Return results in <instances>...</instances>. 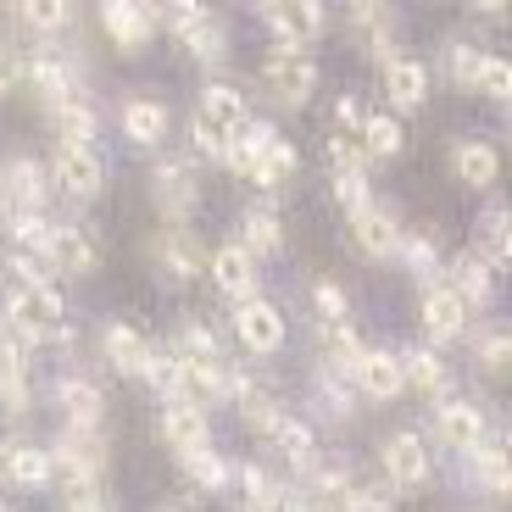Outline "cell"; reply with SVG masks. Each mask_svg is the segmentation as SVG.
Here are the masks:
<instances>
[{"label": "cell", "instance_id": "d4e9b609", "mask_svg": "<svg viewBox=\"0 0 512 512\" xmlns=\"http://www.w3.org/2000/svg\"><path fill=\"white\" fill-rule=\"evenodd\" d=\"M451 173H457V184H468V190H490V184L501 179L496 140H457V151H451Z\"/></svg>", "mask_w": 512, "mask_h": 512}, {"label": "cell", "instance_id": "74e56055", "mask_svg": "<svg viewBox=\"0 0 512 512\" xmlns=\"http://www.w3.org/2000/svg\"><path fill=\"white\" fill-rule=\"evenodd\" d=\"M468 457H474V479H479V485H485L496 501L507 496V451H501V435L485 440L479 451H468Z\"/></svg>", "mask_w": 512, "mask_h": 512}, {"label": "cell", "instance_id": "d6986e66", "mask_svg": "<svg viewBox=\"0 0 512 512\" xmlns=\"http://www.w3.org/2000/svg\"><path fill=\"white\" fill-rule=\"evenodd\" d=\"M262 23L279 34V45H290V51H301L307 39H318L323 34V6L318 0H295V6H262Z\"/></svg>", "mask_w": 512, "mask_h": 512}, {"label": "cell", "instance_id": "8992f818", "mask_svg": "<svg viewBox=\"0 0 512 512\" xmlns=\"http://www.w3.org/2000/svg\"><path fill=\"white\" fill-rule=\"evenodd\" d=\"M379 462H384V479L396 490H423L429 485V440L418 435V429H401V435H390L384 440V451H379Z\"/></svg>", "mask_w": 512, "mask_h": 512}, {"label": "cell", "instance_id": "cb8c5ba5", "mask_svg": "<svg viewBox=\"0 0 512 512\" xmlns=\"http://www.w3.org/2000/svg\"><path fill=\"white\" fill-rule=\"evenodd\" d=\"M23 84L45 101V112L51 106H62V101H73L78 95V84H73V67L62 62V56H51V51H39V56H28V73H23Z\"/></svg>", "mask_w": 512, "mask_h": 512}, {"label": "cell", "instance_id": "30bf717a", "mask_svg": "<svg viewBox=\"0 0 512 512\" xmlns=\"http://www.w3.org/2000/svg\"><path fill=\"white\" fill-rule=\"evenodd\" d=\"M435 440H440L446 451H457V457L479 451V446H485V407H479V401H462V396L440 401V412H435Z\"/></svg>", "mask_w": 512, "mask_h": 512}, {"label": "cell", "instance_id": "4dcf8cb0", "mask_svg": "<svg viewBox=\"0 0 512 512\" xmlns=\"http://www.w3.org/2000/svg\"><path fill=\"white\" fill-rule=\"evenodd\" d=\"M273 140H279V134H273L268 123H245V128H234V134H229V145H223V167L245 179V173L256 167V156L268 151Z\"/></svg>", "mask_w": 512, "mask_h": 512}, {"label": "cell", "instance_id": "7c38bea8", "mask_svg": "<svg viewBox=\"0 0 512 512\" xmlns=\"http://www.w3.org/2000/svg\"><path fill=\"white\" fill-rule=\"evenodd\" d=\"M234 334H240L245 351L273 357V351L284 346V312L273 307V301H262V295H251V301H240V307H234Z\"/></svg>", "mask_w": 512, "mask_h": 512}, {"label": "cell", "instance_id": "52a82bcc", "mask_svg": "<svg viewBox=\"0 0 512 512\" xmlns=\"http://www.w3.org/2000/svg\"><path fill=\"white\" fill-rule=\"evenodd\" d=\"M51 184L67 195V201H95L106 190V162L84 145H56V167H51Z\"/></svg>", "mask_w": 512, "mask_h": 512}, {"label": "cell", "instance_id": "7402d4cb", "mask_svg": "<svg viewBox=\"0 0 512 512\" xmlns=\"http://www.w3.org/2000/svg\"><path fill=\"white\" fill-rule=\"evenodd\" d=\"M117 123H123V140L145 145V151L167 140V106L156 101V95H128L123 112H117Z\"/></svg>", "mask_w": 512, "mask_h": 512}, {"label": "cell", "instance_id": "8fae6325", "mask_svg": "<svg viewBox=\"0 0 512 512\" xmlns=\"http://www.w3.org/2000/svg\"><path fill=\"white\" fill-rule=\"evenodd\" d=\"M156 435L173 446V457H184V451H201L212 446V423H206L201 407H190V401L179 396H162V412H156Z\"/></svg>", "mask_w": 512, "mask_h": 512}, {"label": "cell", "instance_id": "277c9868", "mask_svg": "<svg viewBox=\"0 0 512 512\" xmlns=\"http://www.w3.org/2000/svg\"><path fill=\"white\" fill-rule=\"evenodd\" d=\"M162 23L195 62H223L229 56V28H223V17L206 12V6H173Z\"/></svg>", "mask_w": 512, "mask_h": 512}, {"label": "cell", "instance_id": "ab89813d", "mask_svg": "<svg viewBox=\"0 0 512 512\" xmlns=\"http://www.w3.org/2000/svg\"><path fill=\"white\" fill-rule=\"evenodd\" d=\"M479 67H485V51H479V45H468V39H451V45H446V73H451L457 90H474Z\"/></svg>", "mask_w": 512, "mask_h": 512}, {"label": "cell", "instance_id": "7a4b0ae2", "mask_svg": "<svg viewBox=\"0 0 512 512\" xmlns=\"http://www.w3.org/2000/svg\"><path fill=\"white\" fill-rule=\"evenodd\" d=\"M151 201L162 212V229H190L195 206H201V179H195L190 156H162L151 173Z\"/></svg>", "mask_w": 512, "mask_h": 512}, {"label": "cell", "instance_id": "d590c367", "mask_svg": "<svg viewBox=\"0 0 512 512\" xmlns=\"http://www.w3.org/2000/svg\"><path fill=\"white\" fill-rule=\"evenodd\" d=\"M12 23L23 28V34H62L67 23H73V6H56V0H28V6H17Z\"/></svg>", "mask_w": 512, "mask_h": 512}, {"label": "cell", "instance_id": "8d00e7d4", "mask_svg": "<svg viewBox=\"0 0 512 512\" xmlns=\"http://www.w3.org/2000/svg\"><path fill=\"white\" fill-rule=\"evenodd\" d=\"M318 340H323V362H329V373L334 368L351 373V362L362 357V340L351 334V323H318Z\"/></svg>", "mask_w": 512, "mask_h": 512}, {"label": "cell", "instance_id": "f6af8a7d", "mask_svg": "<svg viewBox=\"0 0 512 512\" xmlns=\"http://www.w3.org/2000/svg\"><path fill=\"white\" fill-rule=\"evenodd\" d=\"M312 301H318V323H346V290L340 284H318Z\"/></svg>", "mask_w": 512, "mask_h": 512}, {"label": "cell", "instance_id": "ffe728a7", "mask_svg": "<svg viewBox=\"0 0 512 512\" xmlns=\"http://www.w3.org/2000/svg\"><path fill=\"white\" fill-rule=\"evenodd\" d=\"M195 117H201L206 128H218L223 140H229L234 128L251 123V101H245V95L234 90V84H206L201 101H195Z\"/></svg>", "mask_w": 512, "mask_h": 512}, {"label": "cell", "instance_id": "f35d334b", "mask_svg": "<svg viewBox=\"0 0 512 512\" xmlns=\"http://www.w3.org/2000/svg\"><path fill=\"white\" fill-rule=\"evenodd\" d=\"M179 468H184V474H190L201 490H223V485H229V462H223L212 446H201V451H184V457H179Z\"/></svg>", "mask_w": 512, "mask_h": 512}, {"label": "cell", "instance_id": "836d02e7", "mask_svg": "<svg viewBox=\"0 0 512 512\" xmlns=\"http://www.w3.org/2000/svg\"><path fill=\"white\" fill-rule=\"evenodd\" d=\"M245 240H240V251L251 256H279L284 251V223H279V212H268V206H256V212H245Z\"/></svg>", "mask_w": 512, "mask_h": 512}, {"label": "cell", "instance_id": "e575fe53", "mask_svg": "<svg viewBox=\"0 0 512 512\" xmlns=\"http://www.w3.org/2000/svg\"><path fill=\"white\" fill-rule=\"evenodd\" d=\"M357 145H362V156H401V145H407V134H401V117H396V112L362 117Z\"/></svg>", "mask_w": 512, "mask_h": 512}, {"label": "cell", "instance_id": "d6a6232c", "mask_svg": "<svg viewBox=\"0 0 512 512\" xmlns=\"http://www.w3.org/2000/svg\"><path fill=\"white\" fill-rule=\"evenodd\" d=\"M295 173H301V156H295V145H290V140H273L268 151L256 156V167L245 173V179L262 184V190H284V184H290Z\"/></svg>", "mask_w": 512, "mask_h": 512}, {"label": "cell", "instance_id": "ee69618b", "mask_svg": "<svg viewBox=\"0 0 512 512\" xmlns=\"http://www.w3.org/2000/svg\"><path fill=\"white\" fill-rule=\"evenodd\" d=\"M485 245H490V268H507V206H490Z\"/></svg>", "mask_w": 512, "mask_h": 512}, {"label": "cell", "instance_id": "7bdbcfd3", "mask_svg": "<svg viewBox=\"0 0 512 512\" xmlns=\"http://www.w3.org/2000/svg\"><path fill=\"white\" fill-rule=\"evenodd\" d=\"M334 201L346 206V218H351V212H362V206L373 201V195H368V173H334Z\"/></svg>", "mask_w": 512, "mask_h": 512}, {"label": "cell", "instance_id": "f1b7e54d", "mask_svg": "<svg viewBox=\"0 0 512 512\" xmlns=\"http://www.w3.org/2000/svg\"><path fill=\"white\" fill-rule=\"evenodd\" d=\"M401 390H418V396H446V357L429 346L407 351L401 357Z\"/></svg>", "mask_w": 512, "mask_h": 512}, {"label": "cell", "instance_id": "4316f807", "mask_svg": "<svg viewBox=\"0 0 512 512\" xmlns=\"http://www.w3.org/2000/svg\"><path fill=\"white\" fill-rule=\"evenodd\" d=\"M0 462H6V479H12V485H23V490L51 485V451H45V446L6 440V446H0Z\"/></svg>", "mask_w": 512, "mask_h": 512}, {"label": "cell", "instance_id": "7dc6e473", "mask_svg": "<svg viewBox=\"0 0 512 512\" xmlns=\"http://www.w3.org/2000/svg\"><path fill=\"white\" fill-rule=\"evenodd\" d=\"M346 512H396V507H390V496H379V490L357 485V490H351V501H346Z\"/></svg>", "mask_w": 512, "mask_h": 512}, {"label": "cell", "instance_id": "1f68e13d", "mask_svg": "<svg viewBox=\"0 0 512 512\" xmlns=\"http://www.w3.org/2000/svg\"><path fill=\"white\" fill-rule=\"evenodd\" d=\"M346 28L362 39V45H368L373 56H379V67L396 56V45H390V28H396V23H390V12H384V6H351Z\"/></svg>", "mask_w": 512, "mask_h": 512}, {"label": "cell", "instance_id": "44dd1931", "mask_svg": "<svg viewBox=\"0 0 512 512\" xmlns=\"http://www.w3.org/2000/svg\"><path fill=\"white\" fill-rule=\"evenodd\" d=\"M384 95H390V106L396 112H412V106L429 101V67L418 62V56H390L384 62Z\"/></svg>", "mask_w": 512, "mask_h": 512}, {"label": "cell", "instance_id": "6da1fadb", "mask_svg": "<svg viewBox=\"0 0 512 512\" xmlns=\"http://www.w3.org/2000/svg\"><path fill=\"white\" fill-rule=\"evenodd\" d=\"M6 323L28 340H67V301L56 284H45L34 256H6Z\"/></svg>", "mask_w": 512, "mask_h": 512}, {"label": "cell", "instance_id": "b9f144b4", "mask_svg": "<svg viewBox=\"0 0 512 512\" xmlns=\"http://www.w3.org/2000/svg\"><path fill=\"white\" fill-rule=\"evenodd\" d=\"M479 95H490V101H507L512 95V67L501 62V56H485V67H479Z\"/></svg>", "mask_w": 512, "mask_h": 512}, {"label": "cell", "instance_id": "4fadbf2b", "mask_svg": "<svg viewBox=\"0 0 512 512\" xmlns=\"http://www.w3.org/2000/svg\"><path fill=\"white\" fill-rule=\"evenodd\" d=\"M401 223H396V212L390 206H379V201H368L362 212H351V245H357L368 262H384V256H396V245H401Z\"/></svg>", "mask_w": 512, "mask_h": 512}, {"label": "cell", "instance_id": "2e32d148", "mask_svg": "<svg viewBox=\"0 0 512 512\" xmlns=\"http://www.w3.org/2000/svg\"><path fill=\"white\" fill-rule=\"evenodd\" d=\"M56 407H62V423H73V429H101V418H106L101 384L84 379V373H62L56 379Z\"/></svg>", "mask_w": 512, "mask_h": 512}, {"label": "cell", "instance_id": "e0dca14e", "mask_svg": "<svg viewBox=\"0 0 512 512\" xmlns=\"http://www.w3.org/2000/svg\"><path fill=\"white\" fill-rule=\"evenodd\" d=\"M151 340H145L140 329H128V323H106L101 329V362L112 373H123V379H140L145 362H151Z\"/></svg>", "mask_w": 512, "mask_h": 512}, {"label": "cell", "instance_id": "bcb514c9", "mask_svg": "<svg viewBox=\"0 0 512 512\" xmlns=\"http://www.w3.org/2000/svg\"><path fill=\"white\" fill-rule=\"evenodd\" d=\"M479 362H485V373H507V329L501 323L479 340Z\"/></svg>", "mask_w": 512, "mask_h": 512}, {"label": "cell", "instance_id": "603a6c76", "mask_svg": "<svg viewBox=\"0 0 512 512\" xmlns=\"http://www.w3.org/2000/svg\"><path fill=\"white\" fill-rule=\"evenodd\" d=\"M206 273H212V284H218L229 301H251L256 295V262L240 245H218V251L206 256Z\"/></svg>", "mask_w": 512, "mask_h": 512}, {"label": "cell", "instance_id": "60d3db41", "mask_svg": "<svg viewBox=\"0 0 512 512\" xmlns=\"http://www.w3.org/2000/svg\"><path fill=\"white\" fill-rule=\"evenodd\" d=\"M396 256L407 262L412 273H435V268H440V245H435V234H401Z\"/></svg>", "mask_w": 512, "mask_h": 512}, {"label": "cell", "instance_id": "681fc988", "mask_svg": "<svg viewBox=\"0 0 512 512\" xmlns=\"http://www.w3.org/2000/svg\"><path fill=\"white\" fill-rule=\"evenodd\" d=\"M162 512H190V507H162Z\"/></svg>", "mask_w": 512, "mask_h": 512}, {"label": "cell", "instance_id": "5bb4252c", "mask_svg": "<svg viewBox=\"0 0 512 512\" xmlns=\"http://www.w3.org/2000/svg\"><path fill=\"white\" fill-rule=\"evenodd\" d=\"M418 318H423V334H429L435 346H446V340H457V334L468 329V301H462L451 284H423Z\"/></svg>", "mask_w": 512, "mask_h": 512}, {"label": "cell", "instance_id": "83f0119b", "mask_svg": "<svg viewBox=\"0 0 512 512\" xmlns=\"http://www.w3.org/2000/svg\"><path fill=\"white\" fill-rule=\"evenodd\" d=\"M262 440H268L273 451H284L295 468H307V474L318 468V440H312V429L301 418H290V412H279V418H273V429Z\"/></svg>", "mask_w": 512, "mask_h": 512}, {"label": "cell", "instance_id": "9a60e30c", "mask_svg": "<svg viewBox=\"0 0 512 512\" xmlns=\"http://www.w3.org/2000/svg\"><path fill=\"white\" fill-rule=\"evenodd\" d=\"M0 195L17 212H45V201H51V173L34 156H12V162L0 167Z\"/></svg>", "mask_w": 512, "mask_h": 512}, {"label": "cell", "instance_id": "5b68a950", "mask_svg": "<svg viewBox=\"0 0 512 512\" xmlns=\"http://www.w3.org/2000/svg\"><path fill=\"white\" fill-rule=\"evenodd\" d=\"M39 262H51L56 273H73V279H84V273L101 268V240H95L90 229H78V223H51Z\"/></svg>", "mask_w": 512, "mask_h": 512}, {"label": "cell", "instance_id": "484cf974", "mask_svg": "<svg viewBox=\"0 0 512 512\" xmlns=\"http://www.w3.org/2000/svg\"><path fill=\"white\" fill-rule=\"evenodd\" d=\"M446 284L462 295V301H468V312H474L479 301H490V295H496V268H490L479 251H462V256H451V279Z\"/></svg>", "mask_w": 512, "mask_h": 512}, {"label": "cell", "instance_id": "9c48e42d", "mask_svg": "<svg viewBox=\"0 0 512 512\" xmlns=\"http://www.w3.org/2000/svg\"><path fill=\"white\" fill-rule=\"evenodd\" d=\"M156 28H162V17L151 12V6H134V0H112V6H101V34L112 39L123 56L145 51L156 39Z\"/></svg>", "mask_w": 512, "mask_h": 512}, {"label": "cell", "instance_id": "ba28073f", "mask_svg": "<svg viewBox=\"0 0 512 512\" xmlns=\"http://www.w3.org/2000/svg\"><path fill=\"white\" fill-rule=\"evenodd\" d=\"M151 262H156V273L190 284V279H201V273H206V245H201V234H195V229H162L151 240Z\"/></svg>", "mask_w": 512, "mask_h": 512}, {"label": "cell", "instance_id": "c3c4849f", "mask_svg": "<svg viewBox=\"0 0 512 512\" xmlns=\"http://www.w3.org/2000/svg\"><path fill=\"white\" fill-rule=\"evenodd\" d=\"M67 512H106V501H101V496H90V501H67Z\"/></svg>", "mask_w": 512, "mask_h": 512}, {"label": "cell", "instance_id": "3957f363", "mask_svg": "<svg viewBox=\"0 0 512 512\" xmlns=\"http://www.w3.org/2000/svg\"><path fill=\"white\" fill-rule=\"evenodd\" d=\"M262 90L279 106H307L318 90V62L307 51H290V45H273L268 62H262Z\"/></svg>", "mask_w": 512, "mask_h": 512}, {"label": "cell", "instance_id": "ac0fdd59", "mask_svg": "<svg viewBox=\"0 0 512 512\" xmlns=\"http://www.w3.org/2000/svg\"><path fill=\"white\" fill-rule=\"evenodd\" d=\"M351 379H357L362 396L373 401H396L401 396V357L384 346H362V357L351 362Z\"/></svg>", "mask_w": 512, "mask_h": 512}, {"label": "cell", "instance_id": "f546056e", "mask_svg": "<svg viewBox=\"0 0 512 512\" xmlns=\"http://www.w3.org/2000/svg\"><path fill=\"white\" fill-rule=\"evenodd\" d=\"M51 123H56V134H62V145H84V151H90V140L101 134V117H95V106L84 101V95L51 106Z\"/></svg>", "mask_w": 512, "mask_h": 512}]
</instances>
